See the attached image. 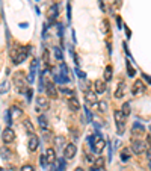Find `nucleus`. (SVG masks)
<instances>
[{
    "label": "nucleus",
    "instance_id": "41",
    "mask_svg": "<svg viewBox=\"0 0 151 171\" xmlns=\"http://www.w3.org/2000/svg\"><path fill=\"white\" fill-rule=\"evenodd\" d=\"M52 171H61V170H59V167H58V164H56V162H55V165H53V168H52Z\"/></svg>",
    "mask_w": 151,
    "mask_h": 171
},
{
    "label": "nucleus",
    "instance_id": "28",
    "mask_svg": "<svg viewBox=\"0 0 151 171\" xmlns=\"http://www.w3.org/2000/svg\"><path fill=\"white\" fill-rule=\"evenodd\" d=\"M122 114L127 117V115H130V105L129 103H124L122 105Z\"/></svg>",
    "mask_w": 151,
    "mask_h": 171
},
{
    "label": "nucleus",
    "instance_id": "1",
    "mask_svg": "<svg viewBox=\"0 0 151 171\" xmlns=\"http://www.w3.org/2000/svg\"><path fill=\"white\" fill-rule=\"evenodd\" d=\"M29 48L30 47H15V48H12L11 50V58H12V61H14V64H23L24 61H26V58H27V55H29Z\"/></svg>",
    "mask_w": 151,
    "mask_h": 171
},
{
    "label": "nucleus",
    "instance_id": "37",
    "mask_svg": "<svg viewBox=\"0 0 151 171\" xmlns=\"http://www.w3.org/2000/svg\"><path fill=\"white\" fill-rule=\"evenodd\" d=\"M76 74H77L79 77H82V79H85V73H83V71H80L79 68H76Z\"/></svg>",
    "mask_w": 151,
    "mask_h": 171
},
{
    "label": "nucleus",
    "instance_id": "33",
    "mask_svg": "<svg viewBox=\"0 0 151 171\" xmlns=\"http://www.w3.org/2000/svg\"><path fill=\"white\" fill-rule=\"evenodd\" d=\"M64 142H65V138H64V136H58V138H56V144L59 145V147H62ZM65 145H67V144H65ZM65 145H64V147H65Z\"/></svg>",
    "mask_w": 151,
    "mask_h": 171
},
{
    "label": "nucleus",
    "instance_id": "9",
    "mask_svg": "<svg viewBox=\"0 0 151 171\" xmlns=\"http://www.w3.org/2000/svg\"><path fill=\"white\" fill-rule=\"evenodd\" d=\"M44 89L47 91L48 97H52V99H58V89H56V86H55L53 82H47Z\"/></svg>",
    "mask_w": 151,
    "mask_h": 171
},
{
    "label": "nucleus",
    "instance_id": "23",
    "mask_svg": "<svg viewBox=\"0 0 151 171\" xmlns=\"http://www.w3.org/2000/svg\"><path fill=\"white\" fill-rule=\"evenodd\" d=\"M0 153H2V158H3V159H9V158H11V152H9L8 147H2Z\"/></svg>",
    "mask_w": 151,
    "mask_h": 171
},
{
    "label": "nucleus",
    "instance_id": "38",
    "mask_svg": "<svg viewBox=\"0 0 151 171\" xmlns=\"http://www.w3.org/2000/svg\"><path fill=\"white\" fill-rule=\"evenodd\" d=\"M145 153H147V159L151 162V147H148V149L145 150Z\"/></svg>",
    "mask_w": 151,
    "mask_h": 171
},
{
    "label": "nucleus",
    "instance_id": "5",
    "mask_svg": "<svg viewBox=\"0 0 151 171\" xmlns=\"http://www.w3.org/2000/svg\"><path fill=\"white\" fill-rule=\"evenodd\" d=\"M113 118H115V123H116V127H118V133L122 135V132H124V126H125V120H127V117L122 114V111H115V112H113Z\"/></svg>",
    "mask_w": 151,
    "mask_h": 171
},
{
    "label": "nucleus",
    "instance_id": "43",
    "mask_svg": "<svg viewBox=\"0 0 151 171\" xmlns=\"http://www.w3.org/2000/svg\"><path fill=\"white\" fill-rule=\"evenodd\" d=\"M142 76H144V79H145V80H148V82H150V83H151V77H148V76H147V74H142Z\"/></svg>",
    "mask_w": 151,
    "mask_h": 171
},
{
    "label": "nucleus",
    "instance_id": "19",
    "mask_svg": "<svg viewBox=\"0 0 151 171\" xmlns=\"http://www.w3.org/2000/svg\"><path fill=\"white\" fill-rule=\"evenodd\" d=\"M104 80H106V82L112 80V67H110V65H107L106 70H104Z\"/></svg>",
    "mask_w": 151,
    "mask_h": 171
},
{
    "label": "nucleus",
    "instance_id": "6",
    "mask_svg": "<svg viewBox=\"0 0 151 171\" xmlns=\"http://www.w3.org/2000/svg\"><path fill=\"white\" fill-rule=\"evenodd\" d=\"M76 153H77V147H76L74 144H67L65 149H64V159H73L76 156Z\"/></svg>",
    "mask_w": 151,
    "mask_h": 171
},
{
    "label": "nucleus",
    "instance_id": "46",
    "mask_svg": "<svg viewBox=\"0 0 151 171\" xmlns=\"http://www.w3.org/2000/svg\"><path fill=\"white\" fill-rule=\"evenodd\" d=\"M9 171H15V168H14V167H11V168H9Z\"/></svg>",
    "mask_w": 151,
    "mask_h": 171
},
{
    "label": "nucleus",
    "instance_id": "16",
    "mask_svg": "<svg viewBox=\"0 0 151 171\" xmlns=\"http://www.w3.org/2000/svg\"><path fill=\"white\" fill-rule=\"evenodd\" d=\"M125 91H127L125 82H121V83H119V86H118V89L115 91V97H116V99H122L124 94H125Z\"/></svg>",
    "mask_w": 151,
    "mask_h": 171
},
{
    "label": "nucleus",
    "instance_id": "24",
    "mask_svg": "<svg viewBox=\"0 0 151 171\" xmlns=\"http://www.w3.org/2000/svg\"><path fill=\"white\" fill-rule=\"evenodd\" d=\"M24 129H26L29 133H33V126H32V123H30V121L29 120H24Z\"/></svg>",
    "mask_w": 151,
    "mask_h": 171
},
{
    "label": "nucleus",
    "instance_id": "36",
    "mask_svg": "<svg viewBox=\"0 0 151 171\" xmlns=\"http://www.w3.org/2000/svg\"><path fill=\"white\" fill-rule=\"evenodd\" d=\"M26 95H27V99L30 100V99H32V95H33V89H32V88H27V91H26Z\"/></svg>",
    "mask_w": 151,
    "mask_h": 171
},
{
    "label": "nucleus",
    "instance_id": "27",
    "mask_svg": "<svg viewBox=\"0 0 151 171\" xmlns=\"http://www.w3.org/2000/svg\"><path fill=\"white\" fill-rule=\"evenodd\" d=\"M125 65H127V71H129V76H130V77H135V74H136V71H135V68L132 67V64H130V62H127V64H125Z\"/></svg>",
    "mask_w": 151,
    "mask_h": 171
},
{
    "label": "nucleus",
    "instance_id": "7",
    "mask_svg": "<svg viewBox=\"0 0 151 171\" xmlns=\"http://www.w3.org/2000/svg\"><path fill=\"white\" fill-rule=\"evenodd\" d=\"M2 139H3L5 144L14 142V139H15V132H14L11 127H6V129L3 130V133H2Z\"/></svg>",
    "mask_w": 151,
    "mask_h": 171
},
{
    "label": "nucleus",
    "instance_id": "14",
    "mask_svg": "<svg viewBox=\"0 0 151 171\" xmlns=\"http://www.w3.org/2000/svg\"><path fill=\"white\" fill-rule=\"evenodd\" d=\"M68 108H70V111H73V112L80 111V103H79V100L76 99V97H71V99H68Z\"/></svg>",
    "mask_w": 151,
    "mask_h": 171
},
{
    "label": "nucleus",
    "instance_id": "11",
    "mask_svg": "<svg viewBox=\"0 0 151 171\" xmlns=\"http://www.w3.org/2000/svg\"><path fill=\"white\" fill-rule=\"evenodd\" d=\"M38 147H39V138L32 133L30 138H29V150H30V152H35Z\"/></svg>",
    "mask_w": 151,
    "mask_h": 171
},
{
    "label": "nucleus",
    "instance_id": "3",
    "mask_svg": "<svg viewBox=\"0 0 151 171\" xmlns=\"http://www.w3.org/2000/svg\"><path fill=\"white\" fill-rule=\"evenodd\" d=\"M14 85L17 86V91L18 92H26L27 91V79L26 76L23 74V73H17V74H14Z\"/></svg>",
    "mask_w": 151,
    "mask_h": 171
},
{
    "label": "nucleus",
    "instance_id": "47",
    "mask_svg": "<svg viewBox=\"0 0 151 171\" xmlns=\"http://www.w3.org/2000/svg\"><path fill=\"white\" fill-rule=\"evenodd\" d=\"M0 171H3V168H2V167H0Z\"/></svg>",
    "mask_w": 151,
    "mask_h": 171
},
{
    "label": "nucleus",
    "instance_id": "26",
    "mask_svg": "<svg viewBox=\"0 0 151 171\" xmlns=\"http://www.w3.org/2000/svg\"><path fill=\"white\" fill-rule=\"evenodd\" d=\"M55 58L58 59V61H61L62 62V59H64V56H62V52H61V48H58V47H55Z\"/></svg>",
    "mask_w": 151,
    "mask_h": 171
},
{
    "label": "nucleus",
    "instance_id": "39",
    "mask_svg": "<svg viewBox=\"0 0 151 171\" xmlns=\"http://www.w3.org/2000/svg\"><path fill=\"white\" fill-rule=\"evenodd\" d=\"M44 61L45 64H48V50H44Z\"/></svg>",
    "mask_w": 151,
    "mask_h": 171
},
{
    "label": "nucleus",
    "instance_id": "12",
    "mask_svg": "<svg viewBox=\"0 0 151 171\" xmlns=\"http://www.w3.org/2000/svg\"><path fill=\"white\" fill-rule=\"evenodd\" d=\"M45 159H47V162L48 164H55L56 162V152H55V149H52V147H48L47 150H45Z\"/></svg>",
    "mask_w": 151,
    "mask_h": 171
},
{
    "label": "nucleus",
    "instance_id": "21",
    "mask_svg": "<svg viewBox=\"0 0 151 171\" xmlns=\"http://www.w3.org/2000/svg\"><path fill=\"white\" fill-rule=\"evenodd\" d=\"M9 91V82L8 80H3L2 83H0V94H5Z\"/></svg>",
    "mask_w": 151,
    "mask_h": 171
},
{
    "label": "nucleus",
    "instance_id": "35",
    "mask_svg": "<svg viewBox=\"0 0 151 171\" xmlns=\"http://www.w3.org/2000/svg\"><path fill=\"white\" fill-rule=\"evenodd\" d=\"M21 171H35V168H33L32 165H24V167L21 168Z\"/></svg>",
    "mask_w": 151,
    "mask_h": 171
},
{
    "label": "nucleus",
    "instance_id": "13",
    "mask_svg": "<svg viewBox=\"0 0 151 171\" xmlns=\"http://www.w3.org/2000/svg\"><path fill=\"white\" fill-rule=\"evenodd\" d=\"M145 91V85L142 80H136L135 85H133V89H132V94L133 95H138V94H142Z\"/></svg>",
    "mask_w": 151,
    "mask_h": 171
},
{
    "label": "nucleus",
    "instance_id": "22",
    "mask_svg": "<svg viewBox=\"0 0 151 171\" xmlns=\"http://www.w3.org/2000/svg\"><path fill=\"white\" fill-rule=\"evenodd\" d=\"M138 130H139V132L142 133V132H145V127H144V126H142L141 123H135V124H133V130H132V133L135 135V133H136Z\"/></svg>",
    "mask_w": 151,
    "mask_h": 171
},
{
    "label": "nucleus",
    "instance_id": "10",
    "mask_svg": "<svg viewBox=\"0 0 151 171\" xmlns=\"http://www.w3.org/2000/svg\"><path fill=\"white\" fill-rule=\"evenodd\" d=\"M94 89H95V92H98V94H103V92H106L107 85H106V82H103L101 79H98V80L94 82Z\"/></svg>",
    "mask_w": 151,
    "mask_h": 171
},
{
    "label": "nucleus",
    "instance_id": "30",
    "mask_svg": "<svg viewBox=\"0 0 151 171\" xmlns=\"http://www.w3.org/2000/svg\"><path fill=\"white\" fill-rule=\"evenodd\" d=\"M95 105L98 106L100 112H106V109H107V103H104V102H100V103H95Z\"/></svg>",
    "mask_w": 151,
    "mask_h": 171
},
{
    "label": "nucleus",
    "instance_id": "44",
    "mask_svg": "<svg viewBox=\"0 0 151 171\" xmlns=\"http://www.w3.org/2000/svg\"><path fill=\"white\" fill-rule=\"evenodd\" d=\"M91 171H101L100 168H95V167H91Z\"/></svg>",
    "mask_w": 151,
    "mask_h": 171
},
{
    "label": "nucleus",
    "instance_id": "15",
    "mask_svg": "<svg viewBox=\"0 0 151 171\" xmlns=\"http://www.w3.org/2000/svg\"><path fill=\"white\" fill-rule=\"evenodd\" d=\"M85 97H86L88 103H91V105H95V103H98V99H97L95 92H92V91H89V89H86V91H85Z\"/></svg>",
    "mask_w": 151,
    "mask_h": 171
},
{
    "label": "nucleus",
    "instance_id": "42",
    "mask_svg": "<svg viewBox=\"0 0 151 171\" xmlns=\"http://www.w3.org/2000/svg\"><path fill=\"white\" fill-rule=\"evenodd\" d=\"M147 142H148V145L151 147V135H148V138H147Z\"/></svg>",
    "mask_w": 151,
    "mask_h": 171
},
{
    "label": "nucleus",
    "instance_id": "4",
    "mask_svg": "<svg viewBox=\"0 0 151 171\" xmlns=\"http://www.w3.org/2000/svg\"><path fill=\"white\" fill-rule=\"evenodd\" d=\"M132 152L135 153V155H142V153H145V150L148 149L147 147V142H144V141H141V139H138V138H133L132 139Z\"/></svg>",
    "mask_w": 151,
    "mask_h": 171
},
{
    "label": "nucleus",
    "instance_id": "34",
    "mask_svg": "<svg viewBox=\"0 0 151 171\" xmlns=\"http://www.w3.org/2000/svg\"><path fill=\"white\" fill-rule=\"evenodd\" d=\"M39 164H41V165H42V167H45V165H47V164H48V162H47V159H45V156H44V155H41V156H39Z\"/></svg>",
    "mask_w": 151,
    "mask_h": 171
},
{
    "label": "nucleus",
    "instance_id": "8",
    "mask_svg": "<svg viewBox=\"0 0 151 171\" xmlns=\"http://www.w3.org/2000/svg\"><path fill=\"white\" fill-rule=\"evenodd\" d=\"M48 108H50V102H48L47 97H44V95L38 97L36 99V111H47Z\"/></svg>",
    "mask_w": 151,
    "mask_h": 171
},
{
    "label": "nucleus",
    "instance_id": "29",
    "mask_svg": "<svg viewBox=\"0 0 151 171\" xmlns=\"http://www.w3.org/2000/svg\"><path fill=\"white\" fill-rule=\"evenodd\" d=\"M61 71H62L61 76H64L65 79H68V76H67V74H68V67H67L65 64H61Z\"/></svg>",
    "mask_w": 151,
    "mask_h": 171
},
{
    "label": "nucleus",
    "instance_id": "45",
    "mask_svg": "<svg viewBox=\"0 0 151 171\" xmlns=\"http://www.w3.org/2000/svg\"><path fill=\"white\" fill-rule=\"evenodd\" d=\"M74 171H83V168H80V167H79V168H76Z\"/></svg>",
    "mask_w": 151,
    "mask_h": 171
},
{
    "label": "nucleus",
    "instance_id": "40",
    "mask_svg": "<svg viewBox=\"0 0 151 171\" xmlns=\"http://www.w3.org/2000/svg\"><path fill=\"white\" fill-rule=\"evenodd\" d=\"M103 24H104V30L107 32V30H109V23H107V20H104V21H103Z\"/></svg>",
    "mask_w": 151,
    "mask_h": 171
},
{
    "label": "nucleus",
    "instance_id": "20",
    "mask_svg": "<svg viewBox=\"0 0 151 171\" xmlns=\"http://www.w3.org/2000/svg\"><path fill=\"white\" fill-rule=\"evenodd\" d=\"M121 161H122V162H129V161H130V152H129L127 149H124V150L121 152Z\"/></svg>",
    "mask_w": 151,
    "mask_h": 171
},
{
    "label": "nucleus",
    "instance_id": "31",
    "mask_svg": "<svg viewBox=\"0 0 151 171\" xmlns=\"http://www.w3.org/2000/svg\"><path fill=\"white\" fill-rule=\"evenodd\" d=\"M5 120H6L8 127H11V124H12V118H11V112H9V111H6V114H5Z\"/></svg>",
    "mask_w": 151,
    "mask_h": 171
},
{
    "label": "nucleus",
    "instance_id": "32",
    "mask_svg": "<svg viewBox=\"0 0 151 171\" xmlns=\"http://www.w3.org/2000/svg\"><path fill=\"white\" fill-rule=\"evenodd\" d=\"M59 89H61V92H64V94H70V95H73V94H74V91H73V89L65 88V86H59Z\"/></svg>",
    "mask_w": 151,
    "mask_h": 171
},
{
    "label": "nucleus",
    "instance_id": "25",
    "mask_svg": "<svg viewBox=\"0 0 151 171\" xmlns=\"http://www.w3.org/2000/svg\"><path fill=\"white\" fill-rule=\"evenodd\" d=\"M38 123H39V126L44 127V129H45L47 124H48V123H47V118H45L44 115H39V117H38Z\"/></svg>",
    "mask_w": 151,
    "mask_h": 171
},
{
    "label": "nucleus",
    "instance_id": "18",
    "mask_svg": "<svg viewBox=\"0 0 151 171\" xmlns=\"http://www.w3.org/2000/svg\"><path fill=\"white\" fill-rule=\"evenodd\" d=\"M104 164H106V161H104V158H101V156H98V158L94 161V167H95V168H103Z\"/></svg>",
    "mask_w": 151,
    "mask_h": 171
},
{
    "label": "nucleus",
    "instance_id": "2",
    "mask_svg": "<svg viewBox=\"0 0 151 171\" xmlns=\"http://www.w3.org/2000/svg\"><path fill=\"white\" fill-rule=\"evenodd\" d=\"M89 142H91V150H92L95 155L103 153V150L106 149V141L100 136L98 133L92 135V136L89 138Z\"/></svg>",
    "mask_w": 151,
    "mask_h": 171
},
{
    "label": "nucleus",
    "instance_id": "17",
    "mask_svg": "<svg viewBox=\"0 0 151 171\" xmlns=\"http://www.w3.org/2000/svg\"><path fill=\"white\" fill-rule=\"evenodd\" d=\"M58 15H59V6H58V5H53L52 8L48 9V17H50V20L53 21Z\"/></svg>",
    "mask_w": 151,
    "mask_h": 171
}]
</instances>
